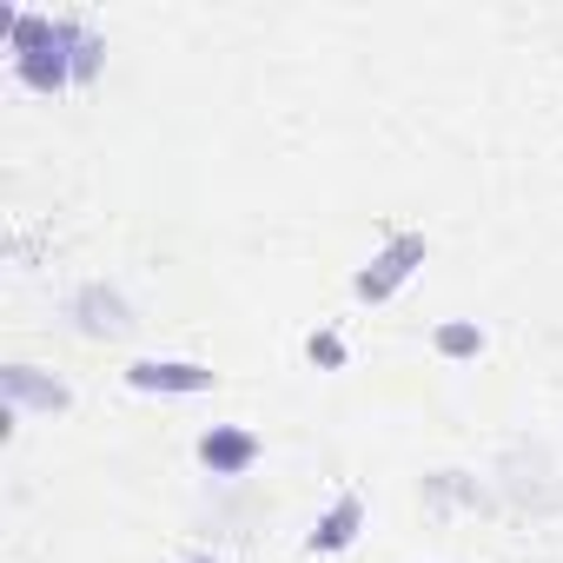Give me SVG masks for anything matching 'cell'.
Instances as JSON below:
<instances>
[{"label":"cell","mask_w":563,"mask_h":563,"mask_svg":"<svg viewBox=\"0 0 563 563\" xmlns=\"http://www.w3.org/2000/svg\"><path fill=\"white\" fill-rule=\"evenodd\" d=\"M0 405L8 411H41V418H60L67 405H74V385L67 378H54V372H41V365H0Z\"/></svg>","instance_id":"obj_5"},{"label":"cell","mask_w":563,"mask_h":563,"mask_svg":"<svg viewBox=\"0 0 563 563\" xmlns=\"http://www.w3.org/2000/svg\"><path fill=\"white\" fill-rule=\"evenodd\" d=\"M424 258H431V239H424V232H411V225L385 232V245L352 272V299H358V306H385V299H398L411 278H418Z\"/></svg>","instance_id":"obj_1"},{"label":"cell","mask_w":563,"mask_h":563,"mask_svg":"<svg viewBox=\"0 0 563 563\" xmlns=\"http://www.w3.org/2000/svg\"><path fill=\"white\" fill-rule=\"evenodd\" d=\"M179 563H219V556H212V550H192V556H179Z\"/></svg>","instance_id":"obj_12"},{"label":"cell","mask_w":563,"mask_h":563,"mask_svg":"<svg viewBox=\"0 0 563 563\" xmlns=\"http://www.w3.org/2000/svg\"><path fill=\"white\" fill-rule=\"evenodd\" d=\"M60 312H67V325H74L80 339H100V345L140 332V306L113 286V278H87V286H74Z\"/></svg>","instance_id":"obj_2"},{"label":"cell","mask_w":563,"mask_h":563,"mask_svg":"<svg viewBox=\"0 0 563 563\" xmlns=\"http://www.w3.org/2000/svg\"><path fill=\"white\" fill-rule=\"evenodd\" d=\"M418 497H424L431 510H490V490H484L471 471H431V477L418 484Z\"/></svg>","instance_id":"obj_8"},{"label":"cell","mask_w":563,"mask_h":563,"mask_svg":"<svg viewBox=\"0 0 563 563\" xmlns=\"http://www.w3.org/2000/svg\"><path fill=\"white\" fill-rule=\"evenodd\" d=\"M365 490H339L325 510H319V523L306 530V556H345L358 537H365Z\"/></svg>","instance_id":"obj_6"},{"label":"cell","mask_w":563,"mask_h":563,"mask_svg":"<svg viewBox=\"0 0 563 563\" xmlns=\"http://www.w3.org/2000/svg\"><path fill=\"white\" fill-rule=\"evenodd\" d=\"M60 34H67V54H74V87H93L100 67H107V41L80 14H60Z\"/></svg>","instance_id":"obj_9"},{"label":"cell","mask_w":563,"mask_h":563,"mask_svg":"<svg viewBox=\"0 0 563 563\" xmlns=\"http://www.w3.org/2000/svg\"><path fill=\"white\" fill-rule=\"evenodd\" d=\"M120 378H126V391H146V398H206V391H219V372L199 365V358H133Z\"/></svg>","instance_id":"obj_3"},{"label":"cell","mask_w":563,"mask_h":563,"mask_svg":"<svg viewBox=\"0 0 563 563\" xmlns=\"http://www.w3.org/2000/svg\"><path fill=\"white\" fill-rule=\"evenodd\" d=\"M484 345H490V332H484L477 319H444V325L431 332V352H438L444 365H471V358H484Z\"/></svg>","instance_id":"obj_10"},{"label":"cell","mask_w":563,"mask_h":563,"mask_svg":"<svg viewBox=\"0 0 563 563\" xmlns=\"http://www.w3.org/2000/svg\"><path fill=\"white\" fill-rule=\"evenodd\" d=\"M14 80H21L27 93H41V100H60V93L74 87V54H67V34H60L54 47H41V54L14 60Z\"/></svg>","instance_id":"obj_7"},{"label":"cell","mask_w":563,"mask_h":563,"mask_svg":"<svg viewBox=\"0 0 563 563\" xmlns=\"http://www.w3.org/2000/svg\"><path fill=\"white\" fill-rule=\"evenodd\" d=\"M306 358H312L319 372H345V365H352V345H345L339 325H312V332H306Z\"/></svg>","instance_id":"obj_11"},{"label":"cell","mask_w":563,"mask_h":563,"mask_svg":"<svg viewBox=\"0 0 563 563\" xmlns=\"http://www.w3.org/2000/svg\"><path fill=\"white\" fill-rule=\"evenodd\" d=\"M192 457H199V464H206L219 484H239V477H252V471H258V457H265V438H258L252 424H212V431H199Z\"/></svg>","instance_id":"obj_4"}]
</instances>
